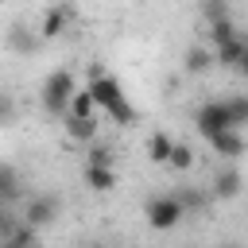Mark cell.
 <instances>
[{
	"mask_svg": "<svg viewBox=\"0 0 248 248\" xmlns=\"http://www.w3.org/2000/svg\"><path fill=\"white\" fill-rule=\"evenodd\" d=\"M78 93V85H74V74L70 70H54L46 81H43V108L50 112V116H66V108H70V97Z\"/></svg>",
	"mask_w": 248,
	"mask_h": 248,
	"instance_id": "1",
	"label": "cell"
},
{
	"mask_svg": "<svg viewBox=\"0 0 248 248\" xmlns=\"http://www.w3.org/2000/svg\"><path fill=\"white\" fill-rule=\"evenodd\" d=\"M143 213H147V225H151L155 232H167V229H174V225L186 217L178 194H155V198H147Z\"/></svg>",
	"mask_w": 248,
	"mask_h": 248,
	"instance_id": "2",
	"label": "cell"
},
{
	"mask_svg": "<svg viewBox=\"0 0 248 248\" xmlns=\"http://www.w3.org/2000/svg\"><path fill=\"white\" fill-rule=\"evenodd\" d=\"M85 93L93 97V105H97V108H112V105L124 97L120 81H116L112 74H105L101 66H89V85H85Z\"/></svg>",
	"mask_w": 248,
	"mask_h": 248,
	"instance_id": "3",
	"label": "cell"
},
{
	"mask_svg": "<svg viewBox=\"0 0 248 248\" xmlns=\"http://www.w3.org/2000/svg\"><path fill=\"white\" fill-rule=\"evenodd\" d=\"M194 128H198L205 140H213V136L229 132V128H232V120H229V108H225V101H205V105L194 112ZM232 132H236V128H232Z\"/></svg>",
	"mask_w": 248,
	"mask_h": 248,
	"instance_id": "4",
	"label": "cell"
},
{
	"mask_svg": "<svg viewBox=\"0 0 248 248\" xmlns=\"http://www.w3.org/2000/svg\"><path fill=\"white\" fill-rule=\"evenodd\" d=\"M54 217H58V198H54V194H35V198L27 202V209H23V225L35 229V232L46 229Z\"/></svg>",
	"mask_w": 248,
	"mask_h": 248,
	"instance_id": "5",
	"label": "cell"
},
{
	"mask_svg": "<svg viewBox=\"0 0 248 248\" xmlns=\"http://www.w3.org/2000/svg\"><path fill=\"white\" fill-rule=\"evenodd\" d=\"M240 186H244V178H240V170H236V167H221V170L213 174V198H221V202L236 198V194H240Z\"/></svg>",
	"mask_w": 248,
	"mask_h": 248,
	"instance_id": "6",
	"label": "cell"
},
{
	"mask_svg": "<svg viewBox=\"0 0 248 248\" xmlns=\"http://www.w3.org/2000/svg\"><path fill=\"white\" fill-rule=\"evenodd\" d=\"M209 147H213V151H217L221 159H240L248 143H244V136H240V132H232V128H229V132L213 136V140H209Z\"/></svg>",
	"mask_w": 248,
	"mask_h": 248,
	"instance_id": "7",
	"label": "cell"
},
{
	"mask_svg": "<svg viewBox=\"0 0 248 248\" xmlns=\"http://www.w3.org/2000/svg\"><path fill=\"white\" fill-rule=\"evenodd\" d=\"M19 198V174L12 163H0V209H8Z\"/></svg>",
	"mask_w": 248,
	"mask_h": 248,
	"instance_id": "8",
	"label": "cell"
},
{
	"mask_svg": "<svg viewBox=\"0 0 248 248\" xmlns=\"http://www.w3.org/2000/svg\"><path fill=\"white\" fill-rule=\"evenodd\" d=\"M66 19H70V8H62V4L46 8V16H43V27H39V39H54V35H62Z\"/></svg>",
	"mask_w": 248,
	"mask_h": 248,
	"instance_id": "9",
	"label": "cell"
},
{
	"mask_svg": "<svg viewBox=\"0 0 248 248\" xmlns=\"http://www.w3.org/2000/svg\"><path fill=\"white\" fill-rule=\"evenodd\" d=\"M244 43H248V35H236L232 43H225V46H217V50H213V62H217V66H229V70H236V62H240V54H244Z\"/></svg>",
	"mask_w": 248,
	"mask_h": 248,
	"instance_id": "10",
	"label": "cell"
},
{
	"mask_svg": "<svg viewBox=\"0 0 248 248\" xmlns=\"http://www.w3.org/2000/svg\"><path fill=\"white\" fill-rule=\"evenodd\" d=\"M66 120V136L78 143H93L97 140V116L93 120H78V116H62Z\"/></svg>",
	"mask_w": 248,
	"mask_h": 248,
	"instance_id": "11",
	"label": "cell"
},
{
	"mask_svg": "<svg viewBox=\"0 0 248 248\" xmlns=\"http://www.w3.org/2000/svg\"><path fill=\"white\" fill-rule=\"evenodd\" d=\"M85 186L97 194H108L116 186V170L112 167H85Z\"/></svg>",
	"mask_w": 248,
	"mask_h": 248,
	"instance_id": "12",
	"label": "cell"
},
{
	"mask_svg": "<svg viewBox=\"0 0 248 248\" xmlns=\"http://www.w3.org/2000/svg\"><path fill=\"white\" fill-rule=\"evenodd\" d=\"M182 66H186V74H205V70L213 66V50H205V46H186Z\"/></svg>",
	"mask_w": 248,
	"mask_h": 248,
	"instance_id": "13",
	"label": "cell"
},
{
	"mask_svg": "<svg viewBox=\"0 0 248 248\" xmlns=\"http://www.w3.org/2000/svg\"><path fill=\"white\" fill-rule=\"evenodd\" d=\"M170 151H174V140H170L167 132H155V136L147 140V159H151V163H170Z\"/></svg>",
	"mask_w": 248,
	"mask_h": 248,
	"instance_id": "14",
	"label": "cell"
},
{
	"mask_svg": "<svg viewBox=\"0 0 248 248\" xmlns=\"http://www.w3.org/2000/svg\"><path fill=\"white\" fill-rule=\"evenodd\" d=\"M8 46H12V50H19V54H31V50L39 46V35H31L23 23H16V27L8 31Z\"/></svg>",
	"mask_w": 248,
	"mask_h": 248,
	"instance_id": "15",
	"label": "cell"
},
{
	"mask_svg": "<svg viewBox=\"0 0 248 248\" xmlns=\"http://www.w3.org/2000/svg\"><path fill=\"white\" fill-rule=\"evenodd\" d=\"M93 112H97L93 97H89L85 89H78V93L70 97V108H66V116H78V120H93Z\"/></svg>",
	"mask_w": 248,
	"mask_h": 248,
	"instance_id": "16",
	"label": "cell"
},
{
	"mask_svg": "<svg viewBox=\"0 0 248 248\" xmlns=\"http://www.w3.org/2000/svg\"><path fill=\"white\" fill-rule=\"evenodd\" d=\"M240 31L232 27V19H221V23H209V39H213V46H225V43H232Z\"/></svg>",
	"mask_w": 248,
	"mask_h": 248,
	"instance_id": "17",
	"label": "cell"
},
{
	"mask_svg": "<svg viewBox=\"0 0 248 248\" xmlns=\"http://www.w3.org/2000/svg\"><path fill=\"white\" fill-rule=\"evenodd\" d=\"M225 108H229V120H232V128L248 124V97H229V101H225Z\"/></svg>",
	"mask_w": 248,
	"mask_h": 248,
	"instance_id": "18",
	"label": "cell"
},
{
	"mask_svg": "<svg viewBox=\"0 0 248 248\" xmlns=\"http://www.w3.org/2000/svg\"><path fill=\"white\" fill-rule=\"evenodd\" d=\"M105 112H108L116 124H136V108H132V101H128V97H120V101H116L112 108H105Z\"/></svg>",
	"mask_w": 248,
	"mask_h": 248,
	"instance_id": "19",
	"label": "cell"
},
{
	"mask_svg": "<svg viewBox=\"0 0 248 248\" xmlns=\"http://www.w3.org/2000/svg\"><path fill=\"white\" fill-rule=\"evenodd\" d=\"M190 163H194V151H190L186 143H174V151H170V163H167V167H174V170H190Z\"/></svg>",
	"mask_w": 248,
	"mask_h": 248,
	"instance_id": "20",
	"label": "cell"
},
{
	"mask_svg": "<svg viewBox=\"0 0 248 248\" xmlns=\"http://www.w3.org/2000/svg\"><path fill=\"white\" fill-rule=\"evenodd\" d=\"M8 248H35V229L19 225V229L12 232V240H8Z\"/></svg>",
	"mask_w": 248,
	"mask_h": 248,
	"instance_id": "21",
	"label": "cell"
},
{
	"mask_svg": "<svg viewBox=\"0 0 248 248\" xmlns=\"http://www.w3.org/2000/svg\"><path fill=\"white\" fill-rule=\"evenodd\" d=\"M19 225H23V221H16L8 209H0V244H8V240H12V232H16Z\"/></svg>",
	"mask_w": 248,
	"mask_h": 248,
	"instance_id": "22",
	"label": "cell"
},
{
	"mask_svg": "<svg viewBox=\"0 0 248 248\" xmlns=\"http://www.w3.org/2000/svg\"><path fill=\"white\" fill-rule=\"evenodd\" d=\"M85 167H112V151L108 147H93L89 143V163Z\"/></svg>",
	"mask_w": 248,
	"mask_h": 248,
	"instance_id": "23",
	"label": "cell"
},
{
	"mask_svg": "<svg viewBox=\"0 0 248 248\" xmlns=\"http://www.w3.org/2000/svg\"><path fill=\"white\" fill-rule=\"evenodd\" d=\"M205 19L209 23H221V19H229V8L225 4H205Z\"/></svg>",
	"mask_w": 248,
	"mask_h": 248,
	"instance_id": "24",
	"label": "cell"
},
{
	"mask_svg": "<svg viewBox=\"0 0 248 248\" xmlns=\"http://www.w3.org/2000/svg\"><path fill=\"white\" fill-rule=\"evenodd\" d=\"M236 74L248 78V43H244V54H240V62H236Z\"/></svg>",
	"mask_w": 248,
	"mask_h": 248,
	"instance_id": "25",
	"label": "cell"
},
{
	"mask_svg": "<svg viewBox=\"0 0 248 248\" xmlns=\"http://www.w3.org/2000/svg\"><path fill=\"white\" fill-rule=\"evenodd\" d=\"M8 112H12V105H8V97H4V93H0V120H4V116H8Z\"/></svg>",
	"mask_w": 248,
	"mask_h": 248,
	"instance_id": "26",
	"label": "cell"
},
{
	"mask_svg": "<svg viewBox=\"0 0 248 248\" xmlns=\"http://www.w3.org/2000/svg\"><path fill=\"white\" fill-rule=\"evenodd\" d=\"M221 248H240V244H221Z\"/></svg>",
	"mask_w": 248,
	"mask_h": 248,
	"instance_id": "27",
	"label": "cell"
},
{
	"mask_svg": "<svg viewBox=\"0 0 248 248\" xmlns=\"http://www.w3.org/2000/svg\"><path fill=\"white\" fill-rule=\"evenodd\" d=\"M89 248H101V244H89Z\"/></svg>",
	"mask_w": 248,
	"mask_h": 248,
	"instance_id": "28",
	"label": "cell"
},
{
	"mask_svg": "<svg viewBox=\"0 0 248 248\" xmlns=\"http://www.w3.org/2000/svg\"><path fill=\"white\" fill-rule=\"evenodd\" d=\"M0 248H8V244H0Z\"/></svg>",
	"mask_w": 248,
	"mask_h": 248,
	"instance_id": "29",
	"label": "cell"
}]
</instances>
